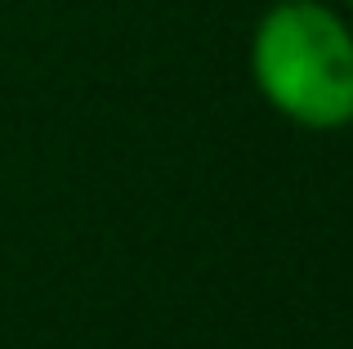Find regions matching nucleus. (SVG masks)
<instances>
[{"instance_id":"f257e3e1","label":"nucleus","mask_w":353,"mask_h":349,"mask_svg":"<svg viewBox=\"0 0 353 349\" xmlns=\"http://www.w3.org/2000/svg\"><path fill=\"white\" fill-rule=\"evenodd\" d=\"M250 77L304 130L353 126V27L322 0H277L250 36Z\"/></svg>"},{"instance_id":"f03ea898","label":"nucleus","mask_w":353,"mask_h":349,"mask_svg":"<svg viewBox=\"0 0 353 349\" xmlns=\"http://www.w3.org/2000/svg\"><path fill=\"white\" fill-rule=\"evenodd\" d=\"M345 9H349V14H353V0H345Z\"/></svg>"}]
</instances>
